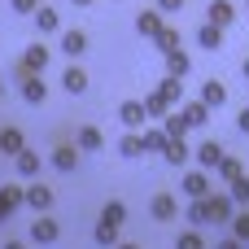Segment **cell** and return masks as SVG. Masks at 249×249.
<instances>
[{
	"instance_id": "obj_1",
	"label": "cell",
	"mask_w": 249,
	"mask_h": 249,
	"mask_svg": "<svg viewBox=\"0 0 249 249\" xmlns=\"http://www.w3.org/2000/svg\"><path fill=\"white\" fill-rule=\"evenodd\" d=\"M44 70H48V48H44V44H31V48L22 53V61H18V79L44 74Z\"/></svg>"
},
{
	"instance_id": "obj_2",
	"label": "cell",
	"mask_w": 249,
	"mask_h": 249,
	"mask_svg": "<svg viewBox=\"0 0 249 249\" xmlns=\"http://www.w3.org/2000/svg\"><path fill=\"white\" fill-rule=\"evenodd\" d=\"M206 206H210V223H232V219H236V206H232L228 193H210Z\"/></svg>"
},
{
	"instance_id": "obj_3",
	"label": "cell",
	"mask_w": 249,
	"mask_h": 249,
	"mask_svg": "<svg viewBox=\"0 0 249 249\" xmlns=\"http://www.w3.org/2000/svg\"><path fill=\"white\" fill-rule=\"evenodd\" d=\"M149 214H153L158 223H171V219H179V201H175L171 193H158V197L149 201Z\"/></svg>"
},
{
	"instance_id": "obj_4",
	"label": "cell",
	"mask_w": 249,
	"mask_h": 249,
	"mask_svg": "<svg viewBox=\"0 0 249 249\" xmlns=\"http://www.w3.org/2000/svg\"><path fill=\"white\" fill-rule=\"evenodd\" d=\"M232 18H236V4H232V0H210V4H206V22H210V26L223 31V26H232Z\"/></svg>"
},
{
	"instance_id": "obj_5",
	"label": "cell",
	"mask_w": 249,
	"mask_h": 249,
	"mask_svg": "<svg viewBox=\"0 0 249 249\" xmlns=\"http://www.w3.org/2000/svg\"><path fill=\"white\" fill-rule=\"evenodd\" d=\"M162 26H166V22H162V13H158V9H140V13H136V31H140L144 39H158V35H162Z\"/></svg>"
},
{
	"instance_id": "obj_6",
	"label": "cell",
	"mask_w": 249,
	"mask_h": 249,
	"mask_svg": "<svg viewBox=\"0 0 249 249\" xmlns=\"http://www.w3.org/2000/svg\"><path fill=\"white\" fill-rule=\"evenodd\" d=\"M18 83H22V101H26V105H44V101H48V83H44L39 74H26V79H18Z\"/></svg>"
},
{
	"instance_id": "obj_7",
	"label": "cell",
	"mask_w": 249,
	"mask_h": 249,
	"mask_svg": "<svg viewBox=\"0 0 249 249\" xmlns=\"http://www.w3.org/2000/svg\"><path fill=\"white\" fill-rule=\"evenodd\" d=\"M228 153H223V144L219 140H206V144H197V166L201 171H219V162H223Z\"/></svg>"
},
{
	"instance_id": "obj_8",
	"label": "cell",
	"mask_w": 249,
	"mask_h": 249,
	"mask_svg": "<svg viewBox=\"0 0 249 249\" xmlns=\"http://www.w3.org/2000/svg\"><path fill=\"white\" fill-rule=\"evenodd\" d=\"M57 236H61V228H57V219H48V214H39V219L31 223V241H35V245H53Z\"/></svg>"
},
{
	"instance_id": "obj_9",
	"label": "cell",
	"mask_w": 249,
	"mask_h": 249,
	"mask_svg": "<svg viewBox=\"0 0 249 249\" xmlns=\"http://www.w3.org/2000/svg\"><path fill=\"white\" fill-rule=\"evenodd\" d=\"M118 118H123V127H127V131H140L149 114H144V105H140V101H123V105H118Z\"/></svg>"
},
{
	"instance_id": "obj_10",
	"label": "cell",
	"mask_w": 249,
	"mask_h": 249,
	"mask_svg": "<svg viewBox=\"0 0 249 249\" xmlns=\"http://www.w3.org/2000/svg\"><path fill=\"white\" fill-rule=\"evenodd\" d=\"M74 149H79V153H101V149H105V136H101L96 127H79V131H74Z\"/></svg>"
},
{
	"instance_id": "obj_11",
	"label": "cell",
	"mask_w": 249,
	"mask_h": 249,
	"mask_svg": "<svg viewBox=\"0 0 249 249\" xmlns=\"http://www.w3.org/2000/svg\"><path fill=\"white\" fill-rule=\"evenodd\" d=\"M66 57H79V53H88V35L79 31V26H70V31H61V44H57Z\"/></svg>"
},
{
	"instance_id": "obj_12",
	"label": "cell",
	"mask_w": 249,
	"mask_h": 249,
	"mask_svg": "<svg viewBox=\"0 0 249 249\" xmlns=\"http://www.w3.org/2000/svg\"><path fill=\"white\" fill-rule=\"evenodd\" d=\"M61 88H66L70 96H83V92H88V70H83V66H66Z\"/></svg>"
},
{
	"instance_id": "obj_13",
	"label": "cell",
	"mask_w": 249,
	"mask_h": 249,
	"mask_svg": "<svg viewBox=\"0 0 249 249\" xmlns=\"http://www.w3.org/2000/svg\"><path fill=\"white\" fill-rule=\"evenodd\" d=\"M13 166H18V175H22V179H39V166H44V162H39V153H35V149H22V153L13 158Z\"/></svg>"
},
{
	"instance_id": "obj_14",
	"label": "cell",
	"mask_w": 249,
	"mask_h": 249,
	"mask_svg": "<svg viewBox=\"0 0 249 249\" xmlns=\"http://www.w3.org/2000/svg\"><path fill=\"white\" fill-rule=\"evenodd\" d=\"M184 193H188L193 201L210 197V175H206V171H188V175H184Z\"/></svg>"
},
{
	"instance_id": "obj_15",
	"label": "cell",
	"mask_w": 249,
	"mask_h": 249,
	"mask_svg": "<svg viewBox=\"0 0 249 249\" xmlns=\"http://www.w3.org/2000/svg\"><path fill=\"white\" fill-rule=\"evenodd\" d=\"M26 206H31L35 214H44V210L53 206V188H48V184H26Z\"/></svg>"
},
{
	"instance_id": "obj_16",
	"label": "cell",
	"mask_w": 249,
	"mask_h": 249,
	"mask_svg": "<svg viewBox=\"0 0 249 249\" xmlns=\"http://www.w3.org/2000/svg\"><path fill=\"white\" fill-rule=\"evenodd\" d=\"M35 31H39V35H57V31H61V18H57V9L39 4V9H35Z\"/></svg>"
},
{
	"instance_id": "obj_17",
	"label": "cell",
	"mask_w": 249,
	"mask_h": 249,
	"mask_svg": "<svg viewBox=\"0 0 249 249\" xmlns=\"http://www.w3.org/2000/svg\"><path fill=\"white\" fill-rule=\"evenodd\" d=\"M223 101H228V88H223L219 79H206V83H201V105H206V109H219Z\"/></svg>"
},
{
	"instance_id": "obj_18",
	"label": "cell",
	"mask_w": 249,
	"mask_h": 249,
	"mask_svg": "<svg viewBox=\"0 0 249 249\" xmlns=\"http://www.w3.org/2000/svg\"><path fill=\"white\" fill-rule=\"evenodd\" d=\"M179 114H184V123H188V127H206V123H210V109H206L201 101H184V105H179Z\"/></svg>"
},
{
	"instance_id": "obj_19",
	"label": "cell",
	"mask_w": 249,
	"mask_h": 249,
	"mask_svg": "<svg viewBox=\"0 0 249 249\" xmlns=\"http://www.w3.org/2000/svg\"><path fill=\"white\" fill-rule=\"evenodd\" d=\"M53 166L70 175V171L79 166V149H74V144H57V149H53Z\"/></svg>"
},
{
	"instance_id": "obj_20",
	"label": "cell",
	"mask_w": 249,
	"mask_h": 249,
	"mask_svg": "<svg viewBox=\"0 0 249 249\" xmlns=\"http://www.w3.org/2000/svg\"><path fill=\"white\" fill-rule=\"evenodd\" d=\"M0 149H4V153H13V158H18V153H22V149H26V136H22V131H18V127H0Z\"/></svg>"
},
{
	"instance_id": "obj_21",
	"label": "cell",
	"mask_w": 249,
	"mask_h": 249,
	"mask_svg": "<svg viewBox=\"0 0 249 249\" xmlns=\"http://www.w3.org/2000/svg\"><path fill=\"white\" fill-rule=\"evenodd\" d=\"M118 153H123V158H144V136H140V131H127V136L118 140Z\"/></svg>"
},
{
	"instance_id": "obj_22",
	"label": "cell",
	"mask_w": 249,
	"mask_h": 249,
	"mask_svg": "<svg viewBox=\"0 0 249 249\" xmlns=\"http://www.w3.org/2000/svg\"><path fill=\"white\" fill-rule=\"evenodd\" d=\"M188 153H193V149H188V140H166V149H162V158H166L171 166H184V162H188Z\"/></svg>"
},
{
	"instance_id": "obj_23",
	"label": "cell",
	"mask_w": 249,
	"mask_h": 249,
	"mask_svg": "<svg viewBox=\"0 0 249 249\" xmlns=\"http://www.w3.org/2000/svg\"><path fill=\"white\" fill-rule=\"evenodd\" d=\"M153 48H158L162 57H166V53H179V31H175V26H162V35L153 39Z\"/></svg>"
},
{
	"instance_id": "obj_24",
	"label": "cell",
	"mask_w": 249,
	"mask_h": 249,
	"mask_svg": "<svg viewBox=\"0 0 249 249\" xmlns=\"http://www.w3.org/2000/svg\"><path fill=\"white\" fill-rule=\"evenodd\" d=\"M197 44H201V48H210V53H219V48H223V31L206 22V26L197 31Z\"/></svg>"
},
{
	"instance_id": "obj_25",
	"label": "cell",
	"mask_w": 249,
	"mask_h": 249,
	"mask_svg": "<svg viewBox=\"0 0 249 249\" xmlns=\"http://www.w3.org/2000/svg\"><path fill=\"white\" fill-rule=\"evenodd\" d=\"M188 66H193V61H188V53H184V48H179V53H166V74H171V79H184V74H188Z\"/></svg>"
},
{
	"instance_id": "obj_26",
	"label": "cell",
	"mask_w": 249,
	"mask_h": 249,
	"mask_svg": "<svg viewBox=\"0 0 249 249\" xmlns=\"http://www.w3.org/2000/svg\"><path fill=\"white\" fill-rule=\"evenodd\" d=\"M158 96L166 101V105H175V101H184V79H162V88H158Z\"/></svg>"
},
{
	"instance_id": "obj_27",
	"label": "cell",
	"mask_w": 249,
	"mask_h": 249,
	"mask_svg": "<svg viewBox=\"0 0 249 249\" xmlns=\"http://www.w3.org/2000/svg\"><path fill=\"white\" fill-rule=\"evenodd\" d=\"M162 131H166V140H184V131H188L184 114H179V109H171V114H166V127H162Z\"/></svg>"
},
{
	"instance_id": "obj_28",
	"label": "cell",
	"mask_w": 249,
	"mask_h": 249,
	"mask_svg": "<svg viewBox=\"0 0 249 249\" xmlns=\"http://www.w3.org/2000/svg\"><path fill=\"white\" fill-rule=\"evenodd\" d=\"M123 219H127V206H123V201H105V210H101V223H109V228H123Z\"/></svg>"
},
{
	"instance_id": "obj_29",
	"label": "cell",
	"mask_w": 249,
	"mask_h": 249,
	"mask_svg": "<svg viewBox=\"0 0 249 249\" xmlns=\"http://www.w3.org/2000/svg\"><path fill=\"white\" fill-rule=\"evenodd\" d=\"M140 105H144V114H149V118H166V114H171V105H166V101H162L158 92H149V96H144Z\"/></svg>"
},
{
	"instance_id": "obj_30",
	"label": "cell",
	"mask_w": 249,
	"mask_h": 249,
	"mask_svg": "<svg viewBox=\"0 0 249 249\" xmlns=\"http://www.w3.org/2000/svg\"><path fill=\"white\" fill-rule=\"evenodd\" d=\"M162 149H166V131L162 127H149L144 131V153H162Z\"/></svg>"
},
{
	"instance_id": "obj_31",
	"label": "cell",
	"mask_w": 249,
	"mask_h": 249,
	"mask_svg": "<svg viewBox=\"0 0 249 249\" xmlns=\"http://www.w3.org/2000/svg\"><path fill=\"white\" fill-rule=\"evenodd\" d=\"M188 223H193V228H206V223H210V206H206V197L188 206Z\"/></svg>"
},
{
	"instance_id": "obj_32",
	"label": "cell",
	"mask_w": 249,
	"mask_h": 249,
	"mask_svg": "<svg viewBox=\"0 0 249 249\" xmlns=\"http://www.w3.org/2000/svg\"><path fill=\"white\" fill-rule=\"evenodd\" d=\"M228 197H232V206H249V175H241V179L228 188Z\"/></svg>"
},
{
	"instance_id": "obj_33",
	"label": "cell",
	"mask_w": 249,
	"mask_h": 249,
	"mask_svg": "<svg viewBox=\"0 0 249 249\" xmlns=\"http://www.w3.org/2000/svg\"><path fill=\"white\" fill-rule=\"evenodd\" d=\"M241 175H245V171H241V162H236V158H223V162H219V179H228V184H236Z\"/></svg>"
},
{
	"instance_id": "obj_34",
	"label": "cell",
	"mask_w": 249,
	"mask_h": 249,
	"mask_svg": "<svg viewBox=\"0 0 249 249\" xmlns=\"http://www.w3.org/2000/svg\"><path fill=\"white\" fill-rule=\"evenodd\" d=\"M92 236H96V245H105V249L118 245V228H109V223H96V232H92Z\"/></svg>"
},
{
	"instance_id": "obj_35",
	"label": "cell",
	"mask_w": 249,
	"mask_h": 249,
	"mask_svg": "<svg viewBox=\"0 0 249 249\" xmlns=\"http://www.w3.org/2000/svg\"><path fill=\"white\" fill-rule=\"evenodd\" d=\"M175 249H206V236L193 228V232H179V241H175Z\"/></svg>"
},
{
	"instance_id": "obj_36",
	"label": "cell",
	"mask_w": 249,
	"mask_h": 249,
	"mask_svg": "<svg viewBox=\"0 0 249 249\" xmlns=\"http://www.w3.org/2000/svg\"><path fill=\"white\" fill-rule=\"evenodd\" d=\"M232 236H236L241 245L249 241V210H245V214H236V219H232Z\"/></svg>"
},
{
	"instance_id": "obj_37",
	"label": "cell",
	"mask_w": 249,
	"mask_h": 249,
	"mask_svg": "<svg viewBox=\"0 0 249 249\" xmlns=\"http://www.w3.org/2000/svg\"><path fill=\"white\" fill-rule=\"evenodd\" d=\"M13 4V13H31L35 18V9H39V0H9Z\"/></svg>"
},
{
	"instance_id": "obj_38",
	"label": "cell",
	"mask_w": 249,
	"mask_h": 249,
	"mask_svg": "<svg viewBox=\"0 0 249 249\" xmlns=\"http://www.w3.org/2000/svg\"><path fill=\"white\" fill-rule=\"evenodd\" d=\"M158 13H184V0H158Z\"/></svg>"
},
{
	"instance_id": "obj_39",
	"label": "cell",
	"mask_w": 249,
	"mask_h": 249,
	"mask_svg": "<svg viewBox=\"0 0 249 249\" xmlns=\"http://www.w3.org/2000/svg\"><path fill=\"white\" fill-rule=\"evenodd\" d=\"M236 127H241V131H245V136H249V105H245V109H241V118H236Z\"/></svg>"
},
{
	"instance_id": "obj_40",
	"label": "cell",
	"mask_w": 249,
	"mask_h": 249,
	"mask_svg": "<svg viewBox=\"0 0 249 249\" xmlns=\"http://www.w3.org/2000/svg\"><path fill=\"white\" fill-rule=\"evenodd\" d=\"M214 249H245V245H241L236 236H228V241H219V245H214Z\"/></svg>"
},
{
	"instance_id": "obj_41",
	"label": "cell",
	"mask_w": 249,
	"mask_h": 249,
	"mask_svg": "<svg viewBox=\"0 0 249 249\" xmlns=\"http://www.w3.org/2000/svg\"><path fill=\"white\" fill-rule=\"evenodd\" d=\"M9 214H13V210H9V206H4V197H0V223H4Z\"/></svg>"
},
{
	"instance_id": "obj_42",
	"label": "cell",
	"mask_w": 249,
	"mask_h": 249,
	"mask_svg": "<svg viewBox=\"0 0 249 249\" xmlns=\"http://www.w3.org/2000/svg\"><path fill=\"white\" fill-rule=\"evenodd\" d=\"M114 249H140V245H131V241H118V245H114Z\"/></svg>"
},
{
	"instance_id": "obj_43",
	"label": "cell",
	"mask_w": 249,
	"mask_h": 249,
	"mask_svg": "<svg viewBox=\"0 0 249 249\" xmlns=\"http://www.w3.org/2000/svg\"><path fill=\"white\" fill-rule=\"evenodd\" d=\"M4 249H26V245H22V241H9V245H4Z\"/></svg>"
},
{
	"instance_id": "obj_44",
	"label": "cell",
	"mask_w": 249,
	"mask_h": 249,
	"mask_svg": "<svg viewBox=\"0 0 249 249\" xmlns=\"http://www.w3.org/2000/svg\"><path fill=\"white\" fill-rule=\"evenodd\" d=\"M241 70H245V79H249V57H245V66H241Z\"/></svg>"
},
{
	"instance_id": "obj_45",
	"label": "cell",
	"mask_w": 249,
	"mask_h": 249,
	"mask_svg": "<svg viewBox=\"0 0 249 249\" xmlns=\"http://www.w3.org/2000/svg\"><path fill=\"white\" fill-rule=\"evenodd\" d=\"M74 4H92V0H74Z\"/></svg>"
},
{
	"instance_id": "obj_46",
	"label": "cell",
	"mask_w": 249,
	"mask_h": 249,
	"mask_svg": "<svg viewBox=\"0 0 249 249\" xmlns=\"http://www.w3.org/2000/svg\"><path fill=\"white\" fill-rule=\"evenodd\" d=\"M0 96H4V79H0Z\"/></svg>"
},
{
	"instance_id": "obj_47",
	"label": "cell",
	"mask_w": 249,
	"mask_h": 249,
	"mask_svg": "<svg viewBox=\"0 0 249 249\" xmlns=\"http://www.w3.org/2000/svg\"><path fill=\"white\" fill-rule=\"evenodd\" d=\"M245 9H249V0H245Z\"/></svg>"
}]
</instances>
